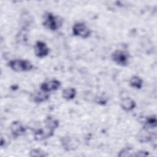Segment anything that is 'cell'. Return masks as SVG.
Wrapping results in <instances>:
<instances>
[{
	"mask_svg": "<svg viewBox=\"0 0 157 157\" xmlns=\"http://www.w3.org/2000/svg\"><path fill=\"white\" fill-rule=\"evenodd\" d=\"M149 155V152L145 150H139L137 152H135L134 156H147Z\"/></svg>",
	"mask_w": 157,
	"mask_h": 157,
	"instance_id": "ffe728a7",
	"label": "cell"
},
{
	"mask_svg": "<svg viewBox=\"0 0 157 157\" xmlns=\"http://www.w3.org/2000/svg\"><path fill=\"white\" fill-rule=\"evenodd\" d=\"M61 85V82L57 79H52L42 82L40 85V89L44 91L50 93L58 90Z\"/></svg>",
	"mask_w": 157,
	"mask_h": 157,
	"instance_id": "30bf717a",
	"label": "cell"
},
{
	"mask_svg": "<svg viewBox=\"0 0 157 157\" xmlns=\"http://www.w3.org/2000/svg\"><path fill=\"white\" fill-rule=\"evenodd\" d=\"M59 140L61 147L66 151L75 150L80 144V142L77 137L69 135L61 137Z\"/></svg>",
	"mask_w": 157,
	"mask_h": 157,
	"instance_id": "5b68a950",
	"label": "cell"
},
{
	"mask_svg": "<svg viewBox=\"0 0 157 157\" xmlns=\"http://www.w3.org/2000/svg\"><path fill=\"white\" fill-rule=\"evenodd\" d=\"M129 53L124 50H116L111 54V59L116 64L120 66H126L129 62Z\"/></svg>",
	"mask_w": 157,
	"mask_h": 157,
	"instance_id": "3957f363",
	"label": "cell"
},
{
	"mask_svg": "<svg viewBox=\"0 0 157 157\" xmlns=\"http://www.w3.org/2000/svg\"><path fill=\"white\" fill-rule=\"evenodd\" d=\"M157 126V119L155 115H153L149 117H147L144 121L143 128L150 129V130H156Z\"/></svg>",
	"mask_w": 157,
	"mask_h": 157,
	"instance_id": "4fadbf2b",
	"label": "cell"
},
{
	"mask_svg": "<svg viewBox=\"0 0 157 157\" xmlns=\"http://www.w3.org/2000/svg\"><path fill=\"white\" fill-rule=\"evenodd\" d=\"M156 137V131L150 130L142 128L137 134V140L140 143H148L153 140Z\"/></svg>",
	"mask_w": 157,
	"mask_h": 157,
	"instance_id": "8992f818",
	"label": "cell"
},
{
	"mask_svg": "<svg viewBox=\"0 0 157 157\" xmlns=\"http://www.w3.org/2000/svg\"><path fill=\"white\" fill-rule=\"evenodd\" d=\"M7 66L14 72H26L31 71L33 68V64L28 59H14L9 61Z\"/></svg>",
	"mask_w": 157,
	"mask_h": 157,
	"instance_id": "7a4b0ae2",
	"label": "cell"
},
{
	"mask_svg": "<svg viewBox=\"0 0 157 157\" xmlns=\"http://www.w3.org/2000/svg\"><path fill=\"white\" fill-rule=\"evenodd\" d=\"M50 93L44 91L40 89V90H37L31 94L30 99L31 100L36 104H40L48 101L50 98Z\"/></svg>",
	"mask_w": 157,
	"mask_h": 157,
	"instance_id": "8fae6325",
	"label": "cell"
},
{
	"mask_svg": "<svg viewBox=\"0 0 157 157\" xmlns=\"http://www.w3.org/2000/svg\"><path fill=\"white\" fill-rule=\"evenodd\" d=\"M44 123L45 124V126H46L48 128H50L52 129H53V130L56 129L59 126V120L50 115L47 116L45 118V120L44 121Z\"/></svg>",
	"mask_w": 157,
	"mask_h": 157,
	"instance_id": "5bb4252c",
	"label": "cell"
},
{
	"mask_svg": "<svg viewBox=\"0 0 157 157\" xmlns=\"http://www.w3.org/2000/svg\"><path fill=\"white\" fill-rule=\"evenodd\" d=\"M94 102L98 104H100V105H105L107 104V99L105 98L104 96H96L94 98Z\"/></svg>",
	"mask_w": 157,
	"mask_h": 157,
	"instance_id": "d6986e66",
	"label": "cell"
},
{
	"mask_svg": "<svg viewBox=\"0 0 157 157\" xmlns=\"http://www.w3.org/2000/svg\"><path fill=\"white\" fill-rule=\"evenodd\" d=\"M129 85L134 89L140 90L143 86V80L139 76L133 75L129 80Z\"/></svg>",
	"mask_w": 157,
	"mask_h": 157,
	"instance_id": "2e32d148",
	"label": "cell"
},
{
	"mask_svg": "<svg viewBox=\"0 0 157 157\" xmlns=\"http://www.w3.org/2000/svg\"><path fill=\"white\" fill-rule=\"evenodd\" d=\"M29 156L31 157H46L48 154L40 148H33L29 152Z\"/></svg>",
	"mask_w": 157,
	"mask_h": 157,
	"instance_id": "e0dca14e",
	"label": "cell"
},
{
	"mask_svg": "<svg viewBox=\"0 0 157 157\" xmlns=\"http://www.w3.org/2000/svg\"><path fill=\"white\" fill-rule=\"evenodd\" d=\"M54 132L55 130L46 126L39 128L34 131L33 137L36 141H42L52 137L54 135Z\"/></svg>",
	"mask_w": 157,
	"mask_h": 157,
	"instance_id": "52a82bcc",
	"label": "cell"
},
{
	"mask_svg": "<svg viewBox=\"0 0 157 157\" xmlns=\"http://www.w3.org/2000/svg\"><path fill=\"white\" fill-rule=\"evenodd\" d=\"M62 97L66 101L73 100L77 94V91L74 88L70 87L65 88L62 91Z\"/></svg>",
	"mask_w": 157,
	"mask_h": 157,
	"instance_id": "9a60e30c",
	"label": "cell"
},
{
	"mask_svg": "<svg viewBox=\"0 0 157 157\" xmlns=\"http://www.w3.org/2000/svg\"><path fill=\"white\" fill-rule=\"evenodd\" d=\"M136 106V103L135 101L130 97L123 98L120 102V107L125 112L132 111Z\"/></svg>",
	"mask_w": 157,
	"mask_h": 157,
	"instance_id": "7c38bea8",
	"label": "cell"
},
{
	"mask_svg": "<svg viewBox=\"0 0 157 157\" xmlns=\"http://www.w3.org/2000/svg\"><path fill=\"white\" fill-rule=\"evenodd\" d=\"M72 34L74 36L80 37L82 39L88 38L91 34V29L83 22H76L72 28Z\"/></svg>",
	"mask_w": 157,
	"mask_h": 157,
	"instance_id": "277c9868",
	"label": "cell"
},
{
	"mask_svg": "<svg viewBox=\"0 0 157 157\" xmlns=\"http://www.w3.org/2000/svg\"><path fill=\"white\" fill-rule=\"evenodd\" d=\"M134 153L135 152H132V150L131 148L129 147H126L121 149L119 153L118 154V156L119 157H122V156H134Z\"/></svg>",
	"mask_w": 157,
	"mask_h": 157,
	"instance_id": "ac0fdd59",
	"label": "cell"
},
{
	"mask_svg": "<svg viewBox=\"0 0 157 157\" xmlns=\"http://www.w3.org/2000/svg\"><path fill=\"white\" fill-rule=\"evenodd\" d=\"M50 53V48L47 47L45 42L37 40L34 45V54L39 58H43L48 56Z\"/></svg>",
	"mask_w": 157,
	"mask_h": 157,
	"instance_id": "9c48e42d",
	"label": "cell"
},
{
	"mask_svg": "<svg viewBox=\"0 0 157 157\" xmlns=\"http://www.w3.org/2000/svg\"><path fill=\"white\" fill-rule=\"evenodd\" d=\"M10 131L14 138H18L23 135L26 131V128L23 123L18 120L13 121L10 125Z\"/></svg>",
	"mask_w": 157,
	"mask_h": 157,
	"instance_id": "ba28073f",
	"label": "cell"
},
{
	"mask_svg": "<svg viewBox=\"0 0 157 157\" xmlns=\"http://www.w3.org/2000/svg\"><path fill=\"white\" fill-rule=\"evenodd\" d=\"M63 24V19L52 12H45L42 17V25L48 30L55 31L60 28Z\"/></svg>",
	"mask_w": 157,
	"mask_h": 157,
	"instance_id": "6da1fadb",
	"label": "cell"
}]
</instances>
